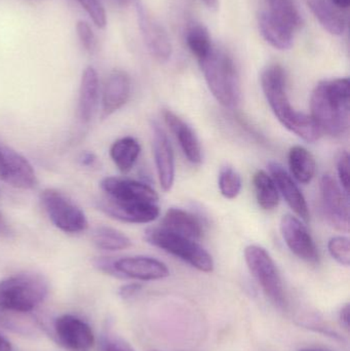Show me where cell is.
I'll list each match as a JSON object with an SVG mask.
<instances>
[{
    "mask_svg": "<svg viewBox=\"0 0 350 351\" xmlns=\"http://www.w3.org/2000/svg\"><path fill=\"white\" fill-rule=\"evenodd\" d=\"M265 98L279 123L308 143L318 141L322 132L310 115L295 110L290 103L284 68L279 64L268 66L261 75Z\"/></svg>",
    "mask_w": 350,
    "mask_h": 351,
    "instance_id": "obj_1",
    "label": "cell"
},
{
    "mask_svg": "<svg viewBox=\"0 0 350 351\" xmlns=\"http://www.w3.org/2000/svg\"><path fill=\"white\" fill-rule=\"evenodd\" d=\"M312 119L322 133L340 137L349 128L350 94L349 78L321 82L310 98Z\"/></svg>",
    "mask_w": 350,
    "mask_h": 351,
    "instance_id": "obj_2",
    "label": "cell"
},
{
    "mask_svg": "<svg viewBox=\"0 0 350 351\" xmlns=\"http://www.w3.org/2000/svg\"><path fill=\"white\" fill-rule=\"evenodd\" d=\"M205 82L216 100L228 109L240 104V82L234 59L224 49L214 47L199 62Z\"/></svg>",
    "mask_w": 350,
    "mask_h": 351,
    "instance_id": "obj_3",
    "label": "cell"
},
{
    "mask_svg": "<svg viewBox=\"0 0 350 351\" xmlns=\"http://www.w3.org/2000/svg\"><path fill=\"white\" fill-rule=\"evenodd\" d=\"M49 285L40 274L26 272L0 282V311L27 315L45 301Z\"/></svg>",
    "mask_w": 350,
    "mask_h": 351,
    "instance_id": "obj_4",
    "label": "cell"
},
{
    "mask_svg": "<svg viewBox=\"0 0 350 351\" xmlns=\"http://www.w3.org/2000/svg\"><path fill=\"white\" fill-rule=\"evenodd\" d=\"M144 239L150 245L183 260L199 271H213V258L201 245L192 239L175 234L162 227H150L146 229Z\"/></svg>",
    "mask_w": 350,
    "mask_h": 351,
    "instance_id": "obj_5",
    "label": "cell"
},
{
    "mask_svg": "<svg viewBox=\"0 0 350 351\" xmlns=\"http://www.w3.org/2000/svg\"><path fill=\"white\" fill-rule=\"evenodd\" d=\"M245 260L251 274L269 300L279 308L287 306L283 280L271 254L264 247L249 245L245 250Z\"/></svg>",
    "mask_w": 350,
    "mask_h": 351,
    "instance_id": "obj_6",
    "label": "cell"
},
{
    "mask_svg": "<svg viewBox=\"0 0 350 351\" xmlns=\"http://www.w3.org/2000/svg\"><path fill=\"white\" fill-rule=\"evenodd\" d=\"M40 202L49 220L63 232L75 234L88 229L86 214L63 192L47 188L41 192Z\"/></svg>",
    "mask_w": 350,
    "mask_h": 351,
    "instance_id": "obj_7",
    "label": "cell"
},
{
    "mask_svg": "<svg viewBox=\"0 0 350 351\" xmlns=\"http://www.w3.org/2000/svg\"><path fill=\"white\" fill-rule=\"evenodd\" d=\"M323 210L331 226L342 232L349 230V195L331 175L321 180Z\"/></svg>",
    "mask_w": 350,
    "mask_h": 351,
    "instance_id": "obj_8",
    "label": "cell"
},
{
    "mask_svg": "<svg viewBox=\"0 0 350 351\" xmlns=\"http://www.w3.org/2000/svg\"><path fill=\"white\" fill-rule=\"evenodd\" d=\"M98 208L111 218L134 224L150 223L160 216V208L153 202L117 200L105 195L99 200Z\"/></svg>",
    "mask_w": 350,
    "mask_h": 351,
    "instance_id": "obj_9",
    "label": "cell"
},
{
    "mask_svg": "<svg viewBox=\"0 0 350 351\" xmlns=\"http://www.w3.org/2000/svg\"><path fill=\"white\" fill-rule=\"evenodd\" d=\"M281 233L292 253L310 264L320 262V254L308 227L296 217L285 215L282 218Z\"/></svg>",
    "mask_w": 350,
    "mask_h": 351,
    "instance_id": "obj_10",
    "label": "cell"
},
{
    "mask_svg": "<svg viewBox=\"0 0 350 351\" xmlns=\"http://www.w3.org/2000/svg\"><path fill=\"white\" fill-rule=\"evenodd\" d=\"M0 179L18 189H31L37 184L34 169L26 158L0 143Z\"/></svg>",
    "mask_w": 350,
    "mask_h": 351,
    "instance_id": "obj_11",
    "label": "cell"
},
{
    "mask_svg": "<svg viewBox=\"0 0 350 351\" xmlns=\"http://www.w3.org/2000/svg\"><path fill=\"white\" fill-rule=\"evenodd\" d=\"M138 22L144 43L154 59L160 63L172 57V43L166 29L147 12L143 4L137 3Z\"/></svg>",
    "mask_w": 350,
    "mask_h": 351,
    "instance_id": "obj_12",
    "label": "cell"
},
{
    "mask_svg": "<svg viewBox=\"0 0 350 351\" xmlns=\"http://www.w3.org/2000/svg\"><path fill=\"white\" fill-rule=\"evenodd\" d=\"M53 335L61 346L70 350L88 351L95 344L92 328L71 315H64L55 319Z\"/></svg>",
    "mask_w": 350,
    "mask_h": 351,
    "instance_id": "obj_13",
    "label": "cell"
},
{
    "mask_svg": "<svg viewBox=\"0 0 350 351\" xmlns=\"http://www.w3.org/2000/svg\"><path fill=\"white\" fill-rule=\"evenodd\" d=\"M105 196L117 200L153 202L158 200V194L147 184L135 180L119 177H107L100 184Z\"/></svg>",
    "mask_w": 350,
    "mask_h": 351,
    "instance_id": "obj_14",
    "label": "cell"
},
{
    "mask_svg": "<svg viewBox=\"0 0 350 351\" xmlns=\"http://www.w3.org/2000/svg\"><path fill=\"white\" fill-rule=\"evenodd\" d=\"M152 146L158 180L164 191L172 189L175 181V158L166 132L158 123H152Z\"/></svg>",
    "mask_w": 350,
    "mask_h": 351,
    "instance_id": "obj_15",
    "label": "cell"
},
{
    "mask_svg": "<svg viewBox=\"0 0 350 351\" xmlns=\"http://www.w3.org/2000/svg\"><path fill=\"white\" fill-rule=\"evenodd\" d=\"M115 268L123 278H135L145 282L162 280L170 276L166 264L160 260L145 256L116 260Z\"/></svg>",
    "mask_w": 350,
    "mask_h": 351,
    "instance_id": "obj_16",
    "label": "cell"
},
{
    "mask_svg": "<svg viewBox=\"0 0 350 351\" xmlns=\"http://www.w3.org/2000/svg\"><path fill=\"white\" fill-rule=\"evenodd\" d=\"M268 170L277 190L281 192L290 208L304 222L308 223L310 219V208H308L305 197L297 184L294 182L291 176L284 169V167L277 162H269Z\"/></svg>",
    "mask_w": 350,
    "mask_h": 351,
    "instance_id": "obj_17",
    "label": "cell"
},
{
    "mask_svg": "<svg viewBox=\"0 0 350 351\" xmlns=\"http://www.w3.org/2000/svg\"><path fill=\"white\" fill-rule=\"evenodd\" d=\"M131 94V80L127 72L114 70L109 74L103 90V117H110L127 104Z\"/></svg>",
    "mask_w": 350,
    "mask_h": 351,
    "instance_id": "obj_18",
    "label": "cell"
},
{
    "mask_svg": "<svg viewBox=\"0 0 350 351\" xmlns=\"http://www.w3.org/2000/svg\"><path fill=\"white\" fill-rule=\"evenodd\" d=\"M164 119L171 131L176 136L185 158L193 165L201 164L203 160L201 143L191 127L171 110L164 111Z\"/></svg>",
    "mask_w": 350,
    "mask_h": 351,
    "instance_id": "obj_19",
    "label": "cell"
},
{
    "mask_svg": "<svg viewBox=\"0 0 350 351\" xmlns=\"http://www.w3.org/2000/svg\"><path fill=\"white\" fill-rule=\"evenodd\" d=\"M100 84L94 67H86L82 72L78 95V115L82 123H90L98 106Z\"/></svg>",
    "mask_w": 350,
    "mask_h": 351,
    "instance_id": "obj_20",
    "label": "cell"
},
{
    "mask_svg": "<svg viewBox=\"0 0 350 351\" xmlns=\"http://www.w3.org/2000/svg\"><path fill=\"white\" fill-rule=\"evenodd\" d=\"M258 26L263 38L271 47L279 51H287L291 49L295 31L277 20L268 10H261L258 16Z\"/></svg>",
    "mask_w": 350,
    "mask_h": 351,
    "instance_id": "obj_21",
    "label": "cell"
},
{
    "mask_svg": "<svg viewBox=\"0 0 350 351\" xmlns=\"http://www.w3.org/2000/svg\"><path fill=\"white\" fill-rule=\"evenodd\" d=\"M162 228L195 241L201 239L203 233L201 221L195 215L177 208L166 210L162 220Z\"/></svg>",
    "mask_w": 350,
    "mask_h": 351,
    "instance_id": "obj_22",
    "label": "cell"
},
{
    "mask_svg": "<svg viewBox=\"0 0 350 351\" xmlns=\"http://www.w3.org/2000/svg\"><path fill=\"white\" fill-rule=\"evenodd\" d=\"M306 3L325 30L333 35L345 33V18L329 0H306Z\"/></svg>",
    "mask_w": 350,
    "mask_h": 351,
    "instance_id": "obj_23",
    "label": "cell"
},
{
    "mask_svg": "<svg viewBox=\"0 0 350 351\" xmlns=\"http://www.w3.org/2000/svg\"><path fill=\"white\" fill-rule=\"evenodd\" d=\"M141 154L139 142L133 137L117 140L110 148V158L119 171L127 174L133 169Z\"/></svg>",
    "mask_w": 350,
    "mask_h": 351,
    "instance_id": "obj_24",
    "label": "cell"
},
{
    "mask_svg": "<svg viewBox=\"0 0 350 351\" xmlns=\"http://www.w3.org/2000/svg\"><path fill=\"white\" fill-rule=\"evenodd\" d=\"M289 167L291 174L299 183L310 184L316 175V160L302 146H294L290 149Z\"/></svg>",
    "mask_w": 350,
    "mask_h": 351,
    "instance_id": "obj_25",
    "label": "cell"
},
{
    "mask_svg": "<svg viewBox=\"0 0 350 351\" xmlns=\"http://www.w3.org/2000/svg\"><path fill=\"white\" fill-rule=\"evenodd\" d=\"M255 194L259 206L265 210H273L279 206V190L271 176L264 171H258L253 178Z\"/></svg>",
    "mask_w": 350,
    "mask_h": 351,
    "instance_id": "obj_26",
    "label": "cell"
},
{
    "mask_svg": "<svg viewBox=\"0 0 350 351\" xmlns=\"http://www.w3.org/2000/svg\"><path fill=\"white\" fill-rule=\"evenodd\" d=\"M94 245L105 251H121L131 247L132 241L125 233L109 226H99L92 231Z\"/></svg>",
    "mask_w": 350,
    "mask_h": 351,
    "instance_id": "obj_27",
    "label": "cell"
},
{
    "mask_svg": "<svg viewBox=\"0 0 350 351\" xmlns=\"http://www.w3.org/2000/svg\"><path fill=\"white\" fill-rule=\"evenodd\" d=\"M266 4L265 10L292 30H297L303 24L301 14L293 0H266Z\"/></svg>",
    "mask_w": 350,
    "mask_h": 351,
    "instance_id": "obj_28",
    "label": "cell"
},
{
    "mask_svg": "<svg viewBox=\"0 0 350 351\" xmlns=\"http://www.w3.org/2000/svg\"><path fill=\"white\" fill-rule=\"evenodd\" d=\"M186 43L192 55L203 61L213 49L209 31L203 25L195 24L189 27L186 33Z\"/></svg>",
    "mask_w": 350,
    "mask_h": 351,
    "instance_id": "obj_29",
    "label": "cell"
},
{
    "mask_svg": "<svg viewBox=\"0 0 350 351\" xmlns=\"http://www.w3.org/2000/svg\"><path fill=\"white\" fill-rule=\"evenodd\" d=\"M242 182L240 175L232 167H224L219 174V188L222 195L227 199L238 197L242 190Z\"/></svg>",
    "mask_w": 350,
    "mask_h": 351,
    "instance_id": "obj_30",
    "label": "cell"
},
{
    "mask_svg": "<svg viewBox=\"0 0 350 351\" xmlns=\"http://www.w3.org/2000/svg\"><path fill=\"white\" fill-rule=\"evenodd\" d=\"M328 250L333 259L336 260L343 266H349L350 264V245L349 239L345 237H334L329 241Z\"/></svg>",
    "mask_w": 350,
    "mask_h": 351,
    "instance_id": "obj_31",
    "label": "cell"
},
{
    "mask_svg": "<svg viewBox=\"0 0 350 351\" xmlns=\"http://www.w3.org/2000/svg\"><path fill=\"white\" fill-rule=\"evenodd\" d=\"M77 2L84 8L98 28L103 29L106 27V10L100 0H77Z\"/></svg>",
    "mask_w": 350,
    "mask_h": 351,
    "instance_id": "obj_32",
    "label": "cell"
},
{
    "mask_svg": "<svg viewBox=\"0 0 350 351\" xmlns=\"http://www.w3.org/2000/svg\"><path fill=\"white\" fill-rule=\"evenodd\" d=\"M76 33H77L78 39H79L82 47L88 53H94L96 51L97 38L90 24L84 20L78 21L76 24Z\"/></svg>",
    "mask_w": 350,
    "mask_h": 351,
    "instance_id": "obj_33",
    "label": "cell"
},
{
    "mask_svg": "<svg viewBox=\"0 0 350 351\" xmlns=\"http://www.w3.org/2000/svg\"><path fill=\"white\" fill-rule=\"evenodd\" d=\"M100 351H135L129 343L123 338L113 334L112 332L106 331L102 334L99 344Z\"/></svg>",
    "mask_w": 350,
    "mask_h": 351,
    "instance_id": "obj_34",
    "label": "cell"
},
{
    "mask_svg": "<svg viewBox=\"0 0 350 351\" xmlns=\"http://www.w3.org/2000/svg\"><path fill=\"white\" fill-rule=\"evenodd\" d=\"M337 171H338L339 182L345 193L349 194V154L345 152L339 156L337 162Z\"/></svg>",
    "mask_w": 350,
    "mask_h": 351,
    "instance_id": "obj_35",
    "label": "cell"
},
{
    "mask_svg": "<svg viewBox=\"0 0 350 351\" xmlns=\"http://www.w3.org/2000/svg\"><path fill=\"white\" fill-rule=\"evenodd\" d=\"M115 261L116 260L112 259V258L97 257L92 260V264L99 271L103 272V274L115 276V278H123L115 268Z\"/></svg>",
    "mask_w": 350,
    "mask_h": 351,
    "instance_id": "obj_36",
    "label": "cell"
},
{
    "mask_svg": "<svg viewBox=\"0 0 350 351\" xmlns=\"http://www.w3.org/2000/svg\"><path fill=\"white\" fill-rule=\"evenodd\" d=\"M141 290L142 285L136 284V282H134V284L125 285V286L119 289V296H121L123 300H129V299L135 297Z\"/></svg>",
    "mask_w": 350,
    "mask_h": 351,
    "instance_id": "obj_37",
    "label": "cell"
},
{
    "mask_svg": "<svg viewBox=\"0 0 350 351\" xmlns=\"http://www.w3.org/2000/svg\"><path fill=\"white\" fill-rule=\"evenodd\" d=\"M78 162L84 167H92L97 162V158L92 152H82L78 158Z\"/></svg>",
    "mask_w": 350,
    "mask_h": 351,
    "instance_id": "obj_38",
    "label": "cell"
},
{
    "mask_svg": "<svg viewBox=\"0 0 350 351\" xmlns=\"http://www.w3.org/2000/svg\"><path fill=\"white\" fill-rule=\"evenodd\" d=\"M12 233L14 232H12V227L10 226L8 221H6L3 215L0 212V237H5V239H8V237H12Z\"/></svg>",
    "mask_w": 350,
    "mask_h": 351,
    "instance_id": "obj_39",
    "label": "cell"
},
{
    "mask_svg": "<svg viewBox=\"0 0 350 351\" xmlns=\"http://www.w3.org/2000/svg\"><path fill=\"white\" fill-rule=\"evenodd\" d=\"M339 317H340L341 324H342L343 327L345 328L347 331H349V322H350V307L349 304H345V306L342 307V309L340 311V315H339Z\"/></svg>",
    "mask_w": 350,
    "mask_h": 351,
    "instance_id": "obj_40",
    "label": "cell"
},
{
    "mask_svg": "<svg viewBox=\"0 0 350 351\" xmlns=\"http://www.w3.org/2000/svg\"><path fill=\"white\" fill-rule=\"evenodd\" d=\"M12 344L5 337L0 334V351H12Z\"/></svg>",
    "mask_w": 350,
    "mask_h": 351,
    "instance_id": "obj_41",
    "label": "cell"
},
{
    "mask_svg": "<svg viewBox=\"0 0 350 351\" xmlns=\"http://www.w3.org/2000/svg\"><path fill=\"white\" fill-rule=\"evenodd\" d=\"M331 1H332L333 4L338 6L339 8H343V10H345V8H349L350 5V0H331Z\"/></svg>",
    "mask_w": 350,
    "mask_h": 351,
    "instance_id": "obj_42",
    "label": "cell"
},
{
    "mask_svg": "<svg viewBox=\"0 0 350 351\" xmlns=\"http://www.w3.org/2000/svg\"><path fill=\"white\" fill-rule=\"evenodd\" d=\"M210 10H217L219 1L218 0H201Z\"/></svg>",
    "mask_w": 350,
    "mask_h": 351,
    "instance_id": "obj_43",
    "label": "cell"
},
{
    "mask_svg": "<svg viewBox=\"0 0 350 351\" xmlns=\"http://www.w3.org/2000/svg\"><path fill=\"white\" fill-rule=\"evenodd\" d=\"M116 1L118 2V3L123 4V5H127L132 0H116Z\"/></svg>",
    "mask_w": 350,
    "mask_h": 351,
    "instance_id": "obj_44",
    "label": "cell"
},
{
    "mask_svg": "<svg viewBox=\"0 0 350 351\" xmlns=\"http://www.w3.org/2000/svg\"><path fill=\"white\" fill-rule=\"evenodd\" d=\"M301 351H324V350H303Z\"/></svg>",
    "mask_w": 350,
    "mask_h": 351,
    "instance_id": "obj_45",
    "label": "cell"
}]
</instances>
